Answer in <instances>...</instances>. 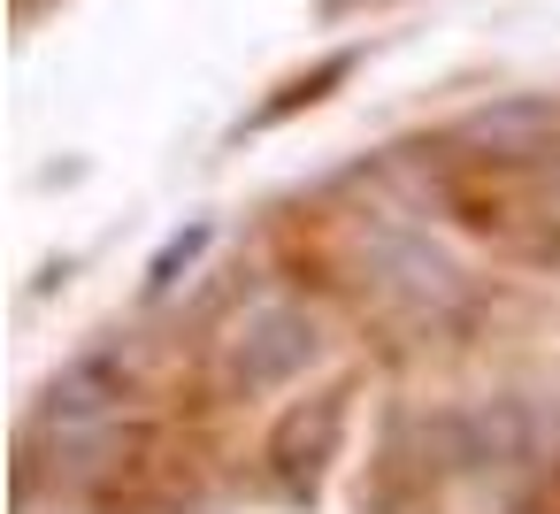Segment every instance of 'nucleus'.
I'll list each match as a JSON object with an SVG mask.
<instances>
[{"label":"nucleus","mask_w":560,"mask_h":514,"mask_svg":"<svg viewBox=\"0 0 560 514\" xmlns=\"http://www.w3.org/2000/svg\"><path fill=\"white\" fill-rule=\"evenodd\" d=\"M315 353H323L315 315L292 307V300H261V307H246L238 330L223 338V376H231V392H277V384H292Z\"/></svg>","instance_id":"f257e3e1"},{"label":"nucleus","mask_w":560,"mask_h":514,"mask_svg":"<svg viewBox=\"0 0 560 514\" xmlns=\"http://www.w3.org/2000/svg\"><path fill=\"white\" fill-rule=\"evenodd\" d=\"M453 139L483 162H537L552 139H560V108L545 93H506V101H483L453 124Z\"/></svg>","instance_id":"f03ea898"},{"label":"nucleus","mask_w":560,"mask_h":514,"mask_svg":"<svg viewBox=\"0 0 560 514\" xmlns=\"http://www.w3.org/2000/svg\"><path fill=\"white\" fill-rule=\"evenodd\" d=\"M124 392H131V353H124V346H93V353H78L70 369H55V384L39 392V422H55V430L101 422Z\"/></svg>","instance_id":"7ed1b4c3"},{"label":"nucleus","mask_w":560,"mask_h":514,"mask_svg":"<svg viewBox=\"0 0 560 514\" xmlns=\"http://www.w3.org/2000/svg\"><path fill=\"white\" fill-rule=\"evenodd\" d=\"M369 261H376V277L392 284V292H407V300H422V307H445V300H460V269L430 246V231H376V246H369Z\"/></svg>","instance_id":"20e7f679"},{"label":"nucleus","mask_w":560,"mask_h":514,"mask_svg":"<svg viewBox=\"0 0 560 514\" xmlns=\"http://www.w3.org/2000/svg\"><path fill=\"white\" fill-rule=\"evenodd\" d=\"M338 422H346V392H330V399H323L315 430H307V407H292V414L277 422L269 460H277V476H284V491H292V499H315V468H323V453L338 445Z\"/></svg>","instance_id":"39448f33"},{"label":"nucleus","mask_w":560,"mask_h":514,"mask_svg":"<svg viewBox=\"0 0 560 514\" xmlns=\"http://www.w3.org/2000/svg\"><path fill=\"white\" fill-rule=\"evenodd\" d=\"M346 70H353V55H330V62L315 70V78H292V85H284V101H269V108L254 116V131H269V124H284V116H292L300 101H323V93H330V85H338Z\"/></svg>","instance_id":"423d86ee"},{"label":"nucleus","mask_w":560,"mask_h":514,"mask_svg":"<svg viewBox=\"0 0 560 514\" xmlns=\"http://www.w3.org/2000/svg\"><path fill=\"white\" fill-rule=\"evenodd\" d=\"M208 238H215V223H192V231H177V238L154 254V269H147V292H170V284H177V277H185V269L208 254Z\"/></svg>","instance_id":"0eeeda50"}]
</instances>
